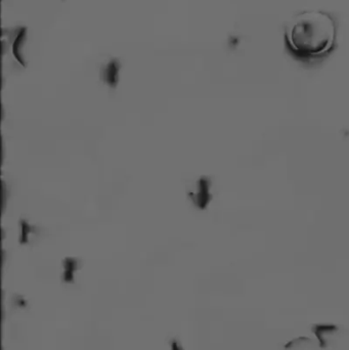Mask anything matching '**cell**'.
<instances>
[{
    "instance_id": "277c9868",
    "label": "cell",
    "mask_w": 349,
    "mask_h": 350,
    "mask_svg": "<svg viewBox=\"0 0 349 350\" xmlns=\"http://www.w3.org/2000/svg\"><path fill=\"white\" fill-rule=\"evenodd\" d=\"M119 66L116 62H111L103 72V79L111 86H116L118 82Z\"/></svg>"
},
{
    "instance_id": "6da1fadb",
    "label": "cell",
    "mask_w": 349,
    "mask_h": 350,
    "mask_svg": "<svg viewBox=\"0 0 349 350\" xmlns=\"http://www.w3.org/2000/svg\"><path fill=\"white\" fill-rule=\"evenodd\" d=\"M333 19L325 13L305 12L295 17L286 36L289 45L304 56H320L329 50L335 40Z\"/></svg>"
},
{
    "instance_id": "5b68a950",
    "label": "cell",
    "mask_w": 349,
    "mask_h": 350,
    "mask_svg": "<svg viewBox=\"0 0 349 350\" xmlns=\"http://www.w3.org/2000/svg\"><path fill=\"white\" fill-rule=\"evenodd\" d=\"M78 260L75 258H66L63 261V268H65V279L72 280L73 273L78 268Z\"/></svg>"
},
{
    "instance_id": "3957f363",
    "label": "cell",
    "mask_w": 349,
    "mask_h": 350,
    "mask_svg": "<svg viewBox=\"0 0 349 350\" xmlns=\"http://www.w3.org/2000/svg\"><path fill=\"white\" fill-rule=\"evenodd\" d=\"M21 225V235H20V243L27 244L30 240V236L33 235V233L37 232V226H32L29 224L28 220L26 219H21L20 221Z\"/></svg>"
},
{
    "instance_id": "7a4b0ae2",
    "label": "cell",
    "mask_w": 349,
    "mask_h": 350,
    "mask_svg": "<svg viewBox=\"0 0 349 350\" xmlns=\"http://www.w3.org/2000/svg\"><path fill=\"white\" fill-rule=\"evenodd\" d=\"M208 189H209L208 179L205 177H202L198 180L197 188L195 190H193V189L188 190V197L197 207L204 208V207H206L207 203L209 202V199H210Z\"/></svg>"
}]
</instances>
